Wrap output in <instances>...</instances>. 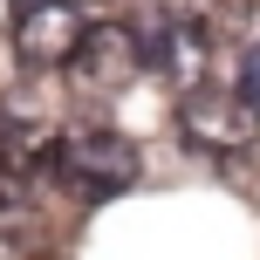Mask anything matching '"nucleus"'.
Instances as JSON below:
<instances>
[{"mask_svg":"<svg viewBox=\"0 0 260 260\" xmlns=\"http://www.w3.org/2000/svg\"><path fill=\"white\" fill-rule=\"evenodd\" d=\"M55 178L82 199H117L137 185V144L117 130H69L55 144Z\"/></svg>","mask_w":260,"mask_h":260,"instance_id":"nucleus-1","label":"nucleus"},{"mask_svg":"<svg viewBox=\"0 0 260 260\" xmlns=\"http://www.w3.org/2000/svg\"><path fill=\"white\" fill-rule=\"evenodd\" d=\"M178 130H185V144L206 151V157H240V151L260 144V110H253L247 89L240 96L233 89H199V96L178 103Z\"/></svg>","mask_w":260,"mask_h":260,"instance_id":"nucleus-2","label":"nucleus"},{"mask_svg":"<svg viewBox=\"0 0 260 260\" xmlns=\"http://www.w3.org/2000/svg\"><path fill=\"white\" fill-rule=\"evenodd\" d=\"M137 76H144V41L130 35V27H117V21L89 27V35L76 41V55H69V82H76L82 96H117Z\"/></svg>","mask_w":260,"mask_h":260,"instance_id":"nucleus-3","label":"nucleus"},{"mask_svg":"<svg viewBox=\"0 0 260 260\" xmlns=\"http://www.w3.org/2000/svg\"><path fill=\"white\" fill-rule=\"evenodd\" d=\"M144 69H151V76H165L178 96L212 89V27L185 21V14L157 21V27H151V41H144Z\"/></svg>","mask_w":260,"mask_h":260,"instance_id":"nucleus-4","label":"nucleus"},{"mask_svg":"<svg viewBox=\"0 0 260 260\" xmlns=\"http://www.w3.org/2000/svg\"><path fill=\"white\" fill-rule=\"evenodd\" d=\"M82 35L89 27H82V14L69 0H27L14 14V62L21 69H69V55H76Z\"/></svg>","mask_w":260,"mask_h":260,"instance_id":"nucleus-5","label":"nucleus"},{"mask_svg":"<svg viewBox=\"0 0 260 260\" xmlns=\"http://www.w3.org/2000/svg\"><path fill=\"white\" fill-rule=\"evenodd\" d=\"M55 130L41 123V117H0V178H35V171H48L55 165Z\"/></svg>","mask_w":260,"mask_h":260,"instance_id":"nucleus-6","label":"nucleus"},{"mask_svg":"<svg viewBox=\"0 0 260 260\" xmlns=\"http://www.w3.org/2000/svg\"><path fill=\"white\" fill-rule=\"evenodd\" d=\"M41 247V219L21 199H0V260H35Z\"/></svg>","mask_w":260,"mask_h":260,"instance_id":"nucleus-7","label":"nucleus"},{"mask_svg":"<svg viewBox=\"0 0 260 260\" xmlns=\"http://www.w3.org/2000/svg\"><path fill=\"white\" fill-rule=\"evenodd\" d=\"M240 89H247V96H253V110H260V41L247 48V82H240Z\"/></svg>","mask_w":260,"mask_h":260,"instance_id":"nucleus-8","label":"nucleus"},{"mask_svg":"<svg viewBox=\"0 0 260 260\" xmlns=\"http://www.w3.org/2000/svg\"><path fill=\"white\" fill-rule=\"evenodd\" d=\"M226 7H233V14H240V7H253V0H226Z\"/></svg>","mask_w":260,"mask_h":260,"instance_id":"nucleus-9","label":"nucleus"}]
</instances>
